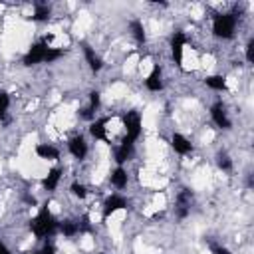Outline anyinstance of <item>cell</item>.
<instances>
[{"instance_id": "cell-1", "label": "cell", "mask_w": 254, "mask_h": 254, "mask_svg": "<svg viewBox=\"0 0 254 254\" xmlns=\"http://www.w3.org/2000/svg\"><path fill=\"white\" fill-rule=\"evenodd\" d=\"M64 56V50L60 48H52L50 44H46L44 40L42 42H36L28 48V52L24 54L22 62L24 65H36V64H54L56 60H60Z\"/></svg>"}, {"instance_id": "cell-2", "label": "cell", "mask_w": 254, "mask_h": 254, "mask_svg": "<svg viewBox=\"0 0 254 254\" xmlns=\"http://www.w3.org/2000/svg\"><path fill=\"white\" fill-rule=\"evenodd\" d=\"M58 226H60V222L56 220V216L50 212L48 206H44V208L30 220V230H32V234H34L36 238H40V240H48L50 236H54V234L58 232Z\"/></svg>"}, {"instance_id": "cell-3", "label": "cell", "mask_w": 254, "mask_h": 254, "mask_svg": "<svg viewBox=\"0 0 254 254\" xmlns=\"http://www.w3.org/2000/svg\"><path fill=\"white\" fill-rule=\"evenodd\" d=\"M236 32V16L234 14H216L212 20V34L222 40H230Z\"/></svg>"}, {"instance_id": "cell-4", "label": "cell", "mask_w": 254, "mask_h": 254, "mask_svg": "<svg viewBox=\"0 0 254 254\" xmlns=\"http://www.w3.org/2000/svg\"><path fill=\"white\" fill-rule=\"evenodd\" d=\"M123 125H125V139L135 143L141 137V115L137 111H127L123 117Z\"/></svg>"}, {"instance_id": "cell-5", "label": "cell", "mask_w": 254, "mask_h": 254, "mask_svg": "<svg viewBox=\"0 0 254 254\" xmlns=\"http://www.w3.org/2000/svg\"><path fill=\"white\" fill-rule=\"evenodd\" d=\"M210 117H212L214 125L220 127V129H230L232 127V121H230L228 111H226V107H224L222 101H216V103L210 105Z\"/></svg>"}, {"instance_id": "cell-6", "label": "cell", "mask_w": 254, "mask_h": 254, "mask_svg": "<svg viewBox=\"0 0 254 254\" xmlns=\"http://www.w3.org/2000/svg\"><path fill=\"white\" fill-rule=\"evenodd\" d=\"M185 46H187V36L183 32H175L173 38H171V52H173V60H175L177 65H183Z\"/></svg>"}, {"instance_id": "cell-7", "label": "cell", "mask_w": 254, "mask_h": 254, "mask_svg": "<svg viewBox=\"0 0 254 254\" xmlns=\"http://www.w3.org/2000/svg\"><path fill=\"white\" fill-rule=\"evenodd\" d=\"M123 208H127L125 196H121V194H109L105 198V202H103V218H109L111 214H115L117 210H123Z\"/></svg>"}, {"instance_id": "cell-8", "label": "cell", "mask_w": 254, "mask_h": 254, "mask_svg": "<svg viewBox=\"0 0 254 254\" xmlns=\"http://www.w3.org/2000/svg\"><path fill=\"white\" fill-rule=\"evenodd\" d=\"M190 204H192V190L183 189L177 194V216L179 218H187L190 212Z\"/></svg>"}, {"instance_id": "cell-9", "label": "cell", "mask_w": 254, "mask_h": 254, "mask_svg": "<svg viewBox=\"0 0 254 254\" xmlns=\"http://www.w3.org/2000/svg\"><path fill=\"white\" fill-rule=\"evenodd\" d=\"M133 151H135V143H131V141L123 139V141L113 149V157H115L117 167H121L125 161H129V157L133 155Z\"/></svg>"}, {"instance_id": "cell-10", "label": "cell", "mask_w": 254, "mask_h": 254, "mask_svg": "<svg viewBox=\"0 0 254 254\" xmlns=\"http://www.w3.org/2000/svg\"><path fill=\"white\" fill-rule=\"evenodd\" d=\"M99 105H101V95H99V91H89V95H87V105L81 109V117L83 119H87V121H91L93 117H95V111L99 109Z\"/></svg>"}, {"instance_id": "cell-11", "label": "cell", "mask_w": 254, "mask_h": 254, "mask_svg": "<svg viewBox=\"0 0 254 254\" xmlns=\"http://www.w3.org/2000/svg\"><path fill=\"white\" fill-rule=\"evenodd\" d=\"M67 149H69V153L75 157V159H85V155H87V143H85V139L81 137V135H73L69 141H67Z\"/></svg>"}, {"instance_id": "cell-12", "label": "cell", "mask_w": 254, "mask_h": 254, "mask_svg": "<svg viewBox=\"0 0 254 254\" xmlns=\"http://www.w3.org/2000/svg\"><path fill=\"white\" fill-rule=\"evenodd\" d=\"M171 147H173L175 153H179V155H189V153L192 151V143H190L185 135H181V133H173V135H171Z\"/></svg>"}, {"instance_id": "cell-13", "label": "cell", "mask_w": 254, "mask_h": 254, "mask_svg": "<svg viewBox=\"0 0 254 254\" xmlns=\"http://www.w3.org/2000/svg\"><path fill=\"white\" fill-rule=\"evenodd\" d=\"M145 87H147L149 91H161V89H163V71H161L159 65H155V67L151 69V73L147 75Z\"/></svg>"}, {"instance_id": "cell-14", "label": "cell", "mask_w": 254, "mask_h": 254, "mask_svg": "<svg viewBox=\"0 0 254 254\" xmlns=\"http://www.w3.org/2000/svg\"><path fill=\"white\" fill-rule=\"evenodd\" d=\"M107 121H109L107 117H101V119L91 121V125H89L91 137H95L99 141H107Z\"/></svg>"}, {"instance_id": "cell-15", "label": "cell", "mask_w": 254, "mask_h": 254, "mask_svg": "<svg viewBox=\"0 0 254 254\" xmlns=\"http://www.w3.org/2000/svg\"><path fill=\"white\" fill-rule=\"evenodd\" d=\"M83 56H85V62H87V65H89L91 71H99V69L103 67V60L95 54V50H93L91 46L83 44Z\"/></svg>"}, {"instance_id": "cell-16", "label": "cell", "mask_w": 254, "mask_h": 254, "mask_svg": "<svg viewBox=\"0 0 254 254\" xmlns=\"http://www.w3.org/2000/svg\"><path fill=\"white\" fill-rule=\"evenodd\" d=\"M36 155H38L40 159H46V161H56V159H60V151H58L54 145H50V143H40V145L36 147Z\"/></svg>"}, {"instance_id": "cell-17", "label": "cell", "mask_w": 254, "mask_h": 254, "mask_svg": "<svg viewBox=\"0 0 254 254\" xmlns=\"http://www.w3.org/2000/svg\"><path fill=\"white\" fill-rule=\"evenodd\" d=\"M111 185L115 187V189H125L127 187V183H129V175H127V171L123 169V167H115L113 171H111Z\"/></svg>"}, {"instance_id": "cell-18", "label": "cell", "mask_w": 254, "mask_h": 254, "mask_svg": "<svg viewBox=\"0 0 254 254\" xmlns=\"http://www.w3.org/2000/svg\"><path fill=\"white\" fill-rule=\"evenodd\" d=\"M60 179H62V171H60L58 167H54V169H50V171H48V175L44 177L42 185H44V189H46V190H54V189L60 185Z\"/></svg>"}, {"instance_id": "cell-19", "label": "cell", "mask_w": 254, "mask_h": 254, "mask_svg": "<svg viewBox=\"0 0 254 254\" xmlns=\"http://www.w3.org/2000/svg\"><path fill=\"white\" fill-rule=\"evenodd\" d=\"M129 30H131V36L135 38V42L137 44H145V40H147V34H145V26H143V22L141 20H131L129 22Z\"/></svg>"}, {"instance_id": "cell-20", "label": "cell", "mask_w": 254, "mask_h": 254, "mask_svg": "<svg viewBox=\"0 0 254 254\" xmlns=\"http://www.w3.org/2000/svg\"><path fill=\"white\" fill-rule=\"evenodd\" d=\"M204 83H206V87H210V89H214V91H226V89H228L226 77H224V75H218V73L204 77Z\"/></svg>"}, {"instance_id": "cell-21", "label": "cell", "mask_w": 254, "mask_h": 254, "mask_svg": "<svg viewBox=\"0 0 254 254\" xmlns=\"http://www.w3.org/2000/svg\"><path fill=\"white\" fill-rule=\"evenodd\" d=\"M58 230L64 234V236H75L77 232H79V224H77V220H62L60 222V226H58Z\"/></svg>"}, {"instance_id": "cell-22", "label": "cell", "mask_w": 254, "mask_h": 254, "mask_svg": "<svg viewBox=\"0 0 254 254\" xmlns=\"http://www.w3.org/2000/svg\"><path fill=\"white\" fill-rule=\"evenodd\" d=\"M50 16H52V8H50L48 4H36V10H34L32 20H36V22H46V20H50Z\"/></svg>"}, {"instance_id": "cell-23", "label": "cell", "mask_w": 254, "mask_h": 254, "mask_svg": "<svg viewBox=\"0 0 254 254\" xmlns=\"http://www.w3.org/2000/svg\"><path fill=\"white\" fill-rule=\"evenodd\" d=\"M216 165H218V169H222V171H232V159L228 157V153H218L216 155Z\"/></svg>"}, {"instance_id": "cell-24", "label": "cell", "mask_w": 254, "mask_h": 254, "mask_svg": "<svg viewBox=\"0 0 254 254\" xmlns=\"http://www.w3.org/2000/svg\"><path fill=\"white\" fill-rule=\"evenodd\" d=\"M69 190H71V194H73L75 198H85V196H87L85 185H81V183H77V181H73V183L69 185Z\"/></svg>"}, {"instance_id": "cell-25", "label": "cell", "mask_w": 254, "mask_h": 254, "mask_svg": "<svg viewBox=\"0 0 254 254\" xmlns=\"http://www.w3.org/2000/svg\"><path fill=\"white\" fill-rule=\"evenodd\" d=\"M8 107H10V95L6 91H0V121H4Z\"/></svg>"}, {"instance_id": "cell-26", "label": "cell", "mask_w": 254, "mask_h": 254, "mask_svg": "<svg viewBox=\"0 0 254 254\" xmlns=\"http://www.w3.org/2000/svg\"><path fill=\"white\" fill-rule=\"evenodd\" d=\"M28 254H56V246H54V242L46 240L38 250H32V252H28Z\"/></svg>"}, {"instance_id": "cell-27", "label": "cell", "mask_w": 254, "mask_h": 254, "mask_svg": "<svg viewBox=\"0 0 254 254\" xmlns=\"http://www.w3.org/2000/svg\"><path fill=\"white\" fill-rule=\"evenodd\" d=\"M246 62L248 64L254 62V38H250L248 44H246Z\"/></svg>"}, {"instance_id": "cell-28", "label": "cell", "mask_w": 254, "mask_h": 254, "mask_svg": "<svg viewBox=\"0 0 254 254\" xmlns=\"http://www.w3.org/2000/svg\"><path fill=\"white\" fill-rule=\"evenodd\" d=\"M210 252L212 254H230V250L226 246H220V244H210Z\"/></svg>"}, {"instance_id": "cell-29", "label": "cell", "mask_w": 254, "mask_h": 254, "mask_svg": "<svg viewBox=\"0 0 254 254\" xmlns=\"http://www.w3.org/2000/svg\"><path fill=\"white\" fill-rule=\"evenodd\" d=\"M0 254H10V248L0 240Z\"/></svg>"}, {"instance_id": "cell-30", "label": "cell", "mask_w": 254, "mask_h": 254, "mask_svg": "<svg viewBox=\"0 0 254 254\" xmlns=\"http://www.w3.org/2000/svg\"><path fill=\"white\" fill-rule=\"evenodd\" d=\"M99 254H103V252H99Z\"/></svg>"}]
</instances>
